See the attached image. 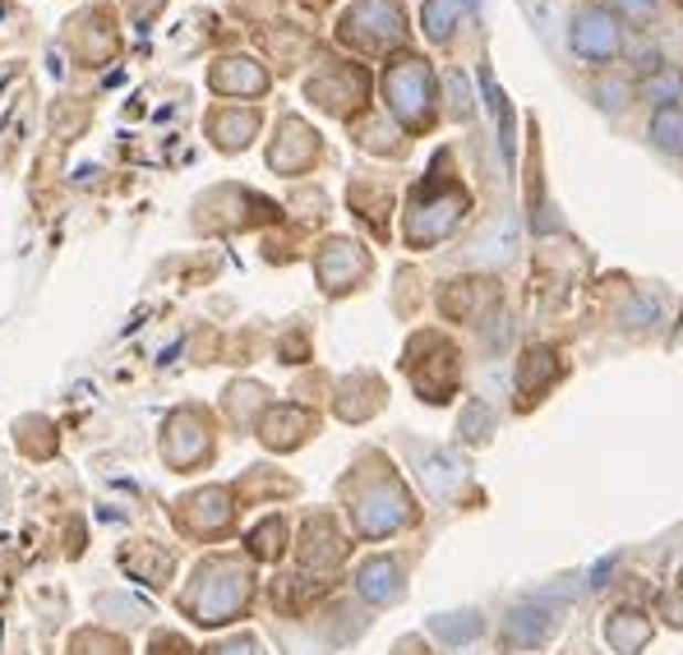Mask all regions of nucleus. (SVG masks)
<instances>
[{"label":"nucleus","instance_id":"nucleus-5","mask_svg":"<svg viewBox=\"0 0 683 655\" xmlns=\"http://www.w3.org/2000/svg\"><path fill=\"white\" fill-rule=\"evenodd\" d=\"M679 88H683V78H679L674 70H670V74H661V78H655V84H647V93H651V97H661V102H670Z\"/></svg>","mask_w":683,"mask_h":655},{"label":"nucleus","instance_id":"nucleus-3","mask_svg":"<svg viewBox=\"0 0 683 655\" xmlns=\"http://www.w3.org/2000/svg\"><path fill=\"white\" fill-rule=\"evenodd\" d=\"M471 6V0H430L425 6V29H430V38L434 42H443L453 33V23H458V14Z\"/></svg>","mask_w":683,"mask_h":655},{"label":"nucleus","instance_id":"nucleus-6","mask_svg":"<svg viewBox=\"0 0 683 655\" xmlns=\"http://www.w3.org/2000/svg\"><path fill=\"white\" fill-rule=\"evenodd\" d=\"M614 6H619L628 19H651V14H655V0H614Z\"/></svg>","mask_w":683,"mask_h":655},{"label":"nucleus","instance_id":"nucleus-1","mask_svg":"<svg viewBox=\"0 0 683 655\" xmlns=\"http://www.w3.org/2000/svg\"><path fill=\"white\" fill-rule=\"evenodd\" d=\"M572 51L587 61H610L619 51V23L606 10H582L572 23Z\"/></svg>","mask_w":683,"mask_h":655},{"label":"nucleus","instance_id":"nucleus-2","mask_svg":"<svg viewBox=\"0 0 683 655\" xmlns=\"http://www.w3.org/2000/svg\"><path fill=\"white\" fill-rule=\"evenodd\" d=\"M388 93H392V102H398V112H407L411 120H420V116H430V74H425V65L420 61H407L398 74L388 78Z\"/></svg>","mask_w":683,"mask_h":655},{"label":"nucleus","instance_id":"nucleus-4","mask_svg":"<svg viewBox=\"0 0 683 655\" xmlns=\"http://www.w3.org/2000/svg\"><path fill=\"white\" fill-rule=\"evenodd\" d=\"M651 135H655V144H661L665 152H679V157H683V112H674V107L655 112Z\"/></svg>","mask_w":683,"mask_h":655}]
</instances>
